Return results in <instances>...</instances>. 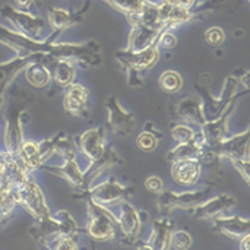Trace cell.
Segmentation results:
<instances>
[{
    "instance_id": "1",
    "label": "cell",
    "mask_w": 250,
    "mask_h": 250,
    "mask_svg": "<svg viewBox=\"0 0 250 250\" xmlns=\"http://www.w3.org/2000/svg\"><path fill=\"white\" fill-rule=\"evenodd\" d=\"M62 32L53 31L47 38H34L10 29L0 23V44L12 48L16 56H50L56 59H70L83 69H92L101 66L100 44L95 40L83 42H59Z\"/></svg>"
},
{
    "instance_id": "2",
    "label": "cell",
    "mask_w": 250,
    "mask_h": 250,
    "mask_svg": "<svg viewBox=\"0 0 250 250\" xmlns=\"http://www.w3.org/2000/svg\"><path fill=\"white\" fill-rule=\"evenodd\" d=\"M119 66L127 73V83L133 88L144 83L142 73L151 70L160 60L158 45H152L142 51H132L127 48L119 50L114 54Z\"/></svg>"
},
{
    "instance_id": "3",
    "label": "cell",
    "mask_w": 250,
    "mask_h": 250,
    "mask_svg": "<svg viewBox=\"0 0 250 250\" xmlns=\"http://www.w3.org/2000/svg\"><path fill=\"white\" fill-rule=\"evenodd\" d=\"M86 202L88 221L85 226V233L94 242H111L117 239V217L108 207L100 205L91 198H83Z\"/></svg>"
},
{
    "instance_id": "4",
    "label": "cell",
    "mask_w": 250,
    "mask_h": 250,
    "mask_svg": "<svg viewBox=\"0 0 250 250\" xmlns=\"http://www.w3.org/2000/svg\"><path fill=\"white\" fill-rule=\"evenodd\" d=\"M15 193L18 205H21L35 220V223L51 218L53 214L50 212L44 193L35 180H32L31 177L26 179L15 188Z\"/></svg>"
},
{
    "instance_id": "5",
    "label": "cell",
    "mask_w": 250,
    "mask_h": 250,
    "mask_svg": "<svg viewBox=\"0 0 250 250\" xmlns=\"http://www.w3.org/2000/svg\"><path fill=\"white\" fill-rule=\"evenodd\" d=\"M29 116L25 110V104L16 101L10 104L6 114L3 145L4 151L13 157H19V151L23 145V125L28 123Z\"/></svg>"
},
{
    "instance_id": "6",
    "label": "cell",
    "mask_w": 250,
    "mask_h": 250,
    "mask_svg": "<svg viewBox=\"0 0 250 250\" xmlns=\"http://www.w3.org/2000/svg\"><path fill=\"white\" fill-rule=\"evenodd\" d=\"M209 196H211L209 188H202L196 190H183V192L163 190L161 193H158L157 207L163 215H167L174 209L192 211L204 201H207Z\"/></svg>"
},
{
    "instance_id": "7",
    "label": "cell",
    "mask_w": 250,
    "mask_h": 250,
    "mask_svg": "<svg viewBox=\"0 0 250 250\" xmlns=\"http://www.w3.org/2000/svg\"><path fill=\"white\" fill-rule=\"evenodd\" d=\"M133 190L135 189L132 186H126V185L120 183L119 180H116L114 177H110L98 185L91 186L83 193H75L73 198H76V199L91 198L92 201H95L100 205L111 207V205H117L123 201H127L133 195Z\"/></svg>"
},
{
    "instance_id": "8",
    "label": "cell",
    "mask_w": 250,
    "mask_h": 250,
    "mask_svg": "<svg viewBox=\"0 0 250 250\" xmlns=\"http://www.w3.org/2000/svg\"><path fill=\"white\" fill-rule=\"evenodd\" d=\"M0 15L13 25V29H16L18 32H21L23 35H28V37L38 38L40 34L47 26V22L42 18L35 16V15L29 13L28 10H21L10 4H1Z\"/></svg>"
},
{
    "instance_id": "9",
    "label": "cell",
    "mask_w": 250,
    "mask_h": 250,
    "mask_svg": "<svg viewBox=\"0 0 250 250\" xmlns=\"http://www.w3.org/2000/svg\"><path fill=\"white\" fill-rule=\"evenodd\" d=\"M218 160L226 158L230 163L237 160H250V126L242 133L227 136L221 142L211 145Z\"/></svg>"
},
{
    "instance_id": "10",
    "label": "cell",
    "mask_w": 250,
    "mask_h": 250,
    "mask_svg": "<svg viewBox=\"0 0 250 250\" xmlns=\"http://www.w3.org/2000/svg\"><path fill=\"white\" fill-rule=\"evenodd\" d=\"M144 212H139L127 201L119 204V214L116 217L119 230L122 231V236L125 239V245H136V240L139 239V233L144 226Z\"/></svg>"
},
{
    "instance_id": "11",
    "label": "cell",
    "mask_w": 250,
    "mask_h": 250,
    "mask_svg": "<svg viewBox=\"0 0 250 250\" xmlns=\"http://www.w3.org/2000/svg\"><path fill=\"white\" fill-rule=\"evenodd\" d=\"M107 108V129L117 136H127L135 127L133 113L125 110L116 95L105 100Z\"/></svg>"
},
{
    "instance_id": "12",
    "label": "cell",
    "mask_w": 250,
    "mask_h": 250,
    "mask_svg": "<svg viewBox=\"0 0 250 250\" xmlns=\"http://www.w3.org/2000/svg\"><path fill=\"white\" fill-rule=\"evenodd\" d=\"M105 130L107 129L104 126H98V127L88 129L75 138L76 148L79 149V152L83 157H86L88 161H94L104 154V151L107 148Z\"/></svg>"
},
{
    "instance_id": "13",
    "label": "cell",
    "mask_w": 250,
    "mask_h": 250,
    "mask_svg": "<svg viewBox=\"0 0 250 250\" xmlns=\"http://www.w3.org/2000/svg\"><path fill=\"white\" fill-rule=\"evenodd\" d=\"M120 163H122V158L117 154V151L111 145H107L104 154L100 158H97L94 161H89L88 167L83 170V185H82V190L81 192H76V193L86 192L100 176H103L107 170H110L113 166H117Z\"/></svg>"
},
{
    "instance_id": "14",
    "label": "cell",
    "mask_w": 250,
    "mask_h": 250,
    "mask_svg": "<svg viewBox=\"0 0 250 250\" xmlns=\"http://www.w3.org/2000/svg\"><path fill=\"white\" fill-rule=\"evenodd\" d=\"M236 202L237 201L233 195L221 193V195L214 196V198L209 196L207 201H204L201 205L193 208L190 212L198 220H212V218H217L220 215L227 214L230 209L234 208Z\"/></svg>"
},
{
    "instance_id": "15",
    "label": "cell",
    "mask_w": 250,
    "mask_h": 250,
    "mask_svg": "<svg viewBox=\"0 0 250 250\" xmlns=\"http://www.w3.org/2000/svg\"><path fill=\"white\" fill-rule=\"evenodd\" d=\"M88 100H89V89L82 83L73 82L66 88L63 97V108L70 116L85 119L89 116Z\"/></svg>"
},
{
    "instance_id": "16",
    "label": "cell",
    "mask_w": 250,
    "mask_h": 250,
    "mask_svg": "<svg viewBox=\"0 0 250 250\" xmlns=\"http://www.w3.org/2000/svg\"><path fill=\"white\" fill-rule=\"evenodd\" d=\"M171 179L183 186V188H192L199 183L202 176V163L198 158H186V160H177L171 163Z\"/></svg>"
},
{
    "instance_id": "17",
    "label": "cell",
    "mask_w": 250,
    "mask_h": 250,
    "mask_svg": "<svg viewBox=\"0 0 250 250\" xmlns=\"http://www.w3.org/2000/svg\"><path fill=\"white\" fill-rule=\"evenodd\" d=\"M212 229L231 240H240L243 236L250 233V218H245L240 215H220L212 218Z\"/></svg>"
},
{
    "instance_id": "18",
    "label": "cell",
    "mask_w": 250,
    "mask_h": 250,
    "mask_svg": "<svg viewBox=\"0 0 250 250\" xmlns=\"http://www.w3.org/2000/svg\"><path fill=\"white\" fill-rule=\"evenodd\" d=\"M173 231H174V221L170 217L163 215L152 223V229H151V234H149L148 240L138 246L152 250L170 249Z\"/></svg>"
},
{
    "instance_id": "19",
    "label": "cell",
    "mask_w": 250,
    "mask_h": 250,
    "mask_svg": "<svg viewBox=\"0 0 250 250\" xmlns=\"http://www.w3.org/2000/svg\"><path fill=\"white\" fill-rule=\"evenodd\" d=\"M42 170L50 173V174H54V176H57V177H60L63 180H66L75 189V192H81L82 190L83 171L81 170L75 155L64 157V161L60 166H48L45 163L42 166Z\"/></svg>"
},
{
    "instance_id": "20",
    "label": "cell",
    "mask_w": 250,
    "mask_h": 250,
    "mask_svg": "<svg viewBox=\"0 0 250 250\" xmlns=\"http://www.w3.org/2000/svg\"><path fill=\"white\" fill-rule=\"evenodd\" d=\"M56 60H57L56 57L45 56V57H41V59H37V60L31 62L23 69V75H25L26 82L31 86L37 88V89L45 88L53 79L51 66L54 64Z\"/></svg>"
},
{
    "instance_id": "21",
    "label": "cell",
    "mask_w": 250,
    "mask_h": 250,
    "mask_svg": "<svg viewBox=\"0 0 250 250\" xmlns=\"http://www.w3.org/2000/svg\"><path fill=\"white\" fill-rule=\"evenodd\" d=\"M234 105L236 103L229 105L220 116L214 119H208L202 126H199V132L204 135L205 141L209 145H215L229 136V120H230Z\"/></svg>"
},
{
    "instance_id": "22",
    "label": "cell",
    "mask_w": 250,
    "mask_h": 250,
    "mask_svg": "<svg viewBox=\"0 0 250 250\" xmlns=\"http://www.w3.org/2000/svg\"><path fill=\"white\" fill-rule=\"evenodd\" d=\"M166 28L163 26H149V25H132L127 38V50L142 51L157 44L158 37Z\"/></svg>"
},
{
    "instance_id": "23",
    "label": "cell",
    "mask_w": 250,
    "mask_h": 250,
    "mask_svg": "<svg viewBox=\"0 0 250 250\" xmlns=\"http://www.w3.org/2000/svg\"><path fill=\"white\" fill-rule=\"evenodd\" d=\"M176 114L182 122H186L189 125L202 126L208 117L204 110V101L202 97L196 95H186L176 104Z\"/></svg>"
},
{
    "instance_id": "24",
    "label": "cell",
    "mask_w": 250,
    "mask_h": 250,
    "mask_svg": "<svg viewBox=\"0 0 250 250\" xmlns=\"http://www.w3.org/2000/svg\"><path fill=\"white\" fill-rule=\"evenodd\" d=\"M89 9V0L85 3V6L76 12H70L62 7H48L47 9V23L53 31L63 32L67 28L79 23L83 21L85 12Z\"/></svg>"
},
{
    "instance_id": "25",
    "label": "cell",
    "mask_w": 250,
    "mask_h": 250,
    "mask_svg": "<svg viewBox=\"0 0 250 250\" xmlns=\"http://www.w3.org/2000/svg\"><path fill=\"white\" fill-rule=\"evenodd\" d=\"M158 7H160V19H161V23L173 31L185 23H189L192 21H195L198 18L195 9H188V7H182V6H174V4H170V3H166V1H161L158 3Z\"/></svg>"
},
{
    "instance_id": "26",
    "label": "cell",
    "mask_w": 250,
    "mask_h": 250,
    "mask_svg": "<svg viewBox=\"0 0 250 250\" xmlns=\"http://www.w3.org/2000/svg\"><path fill=\"white\" fill-rule=\"evenodd\" d=\"M207 145H208V142L205 141L204 135L201 132H198L193 141L185 142V144H177L173 149H170L167 154V160L170 163L177 161V160H186V158H198L201 161Z\"/></svg>"
},
{
    "instance_id": "27",
    "label": "cell",
    "mask_w": 250,
    "mask_h": 250,
    "mask_svg": "<svg viewBox=\"0 0 250 250\" xmlns=\"http://www.w3.org/2000/svg\"><path fill=\"white\" fill-rule=\"evenodd\" d=\"M41 57H45V56H35V54L16 56L15 59L0 63V89H7L12 81L18 76V73L23 72V69L31 62L41 59Z\"/></svg>"
},
{
    "instance_id": "28",
    "label": "cell",
    "mask_w": 250,
    "mask_h": 250,
    "mask_svg": "<svg viewBox=\"0 0 250 250\" xmlns=\"http://www.w3.org/2000/svg\"><path fill=\"white\" fill-rule=\"evenodd\" d=\"M51 75L59 88H67L76 78L75 62L70 59H57L51 66Z\"/></svg>"
},
{
    "instance_id": "29",
    "label": "cell",
    "mask_w": 250,
    "mask_h": 250,
    "mask_svg": "<svg viewBox=\"0 0 250 250\" xmlns=\"http://www.w3.org/2000/svg\"><path fill=\"white\" fill-rule=\"evenodd\" d=\"M19 160L29 173L42 170L44 164H42L41 157H40L38 142H35V141H23V145H22V148L19 151Z\"/></svg>"
},
{
    "instance_id": "30",
    "label": "cell",
    "mask_w": 250,
    "mask_h": 250,
    "mask_svg": "<svg viewBox=\"0 0 250 250\" xmlns=\"http://www.w3.org/2000/svg\"><path fill=\"white\" fill-rule=\"evenodd\" d=\"M158 85L167 94H177L183 88V78L176 70H166L161 73Z\"/></svg>"
},
{
    "instance_id": "31",
    "label": "cell",
    "mask_w": 250,
    "mask_h": 250,
    "mask_svg": "<svg viewBox=\"0 0 250 250\" xmlns=\"http://www.w3.org/2000/svg\"><path fill=\"white\" fill-rule=\"evenodd\" d=\"M16 205H18V201H16L15 188L0 193V226L6 224L12 218V214Z\"/></svg>"
},
{
    "instance_id": "32",
    "label": "cell",
    "mask_w": 250,
    "mask_h": 250,
    "mask_svg": "<svg viewBox=\"0 0 250 250\" xmlns=\"http://www.w3.org/2000/svg\"><path fill=\"white\" fill-rule=\"evenodd\" d=\"M42 248L53 250H76L79 248L76 236L70 234H54L47 239Z\"/></svg>"
},
{
    "instance_id": "33",
    "label": "cell",
    "mask_w": 250,
    "mask_h": 250,
    "mask_svg": "<svg viewBox=\"0 0 250 250\" xmlns=\"http://www.w3.org/2000/svg\"><path fill=\"white\" fill-rule=\"evenodd\" d=\"M53 217L59 221V224H60V229H62V233H63V234L78 236L79 233L85 231V230H82V229L78 226L76 220H75V218L70 215V212H69V211H66V209H60V211H57L56 214H53Z\"/></svg>"
},
{
    "instance_id": "34",
    "label": "cell",
    "mask_w": 250,
    "mask_h": 250,
    "mask_svg": "<svg viewBox=\"0 0 250 250\" xmlns=\"http://www.w3.org/2000/svg\"><path fill=\"white\" fill-rule=\"evenodd\" d=\"M171 138L176 144H185V142H190L195 139L196 136V130L186 122H179V123H173L171 129H170Z\"/></svg>"
},
{
    "instance_id": "35",
    "label": "cell",
    "mask_w": 250,
    "mask_h": 250,
    "mask_svg": "<svg viewBox=\"0 0 250 250\" xmlns=\"http://www.w3.org/2000/svg\"><path fill=\"white\" fill-rule=\"evenodd\" d=\"M103 1H105L113 9H116L117 12H120L122 15H125L127 18V16L139 12L144 7L146 0H103Z\"/></svg>"
},
{
    "instance_id": "36",
    "label": "cell",
    "mask_w": 250,
    "mask_h": 250,
    "mask_svg": "<svg viewBox=\"0 0 250 250\" xmlns=\"http://www.w3.org/2000/svg\"><path fill=\"white\" fill-rule=\"evenodd\" d=\"M160 139H161V138H160L158 135H155L154 132L145 129L144 132H141V133L138 135V138H136V145H138V148H139L141 151H144V152H152V151L157 149Z\"/></svg>"
},
{
    "instance_id": "37",
    "label": "cell",
    "mask_w": 250,
    "mask_h": 250,
    "mask_svg": "<svg viewBox=\"0 0 250 250\" xmlns=\"http://www.w3.org/2000/svg\"><path fill=\"white\" fill-rule=\"evenodd\" d=\"M193 245V239L190 236V233H188L186 230H174L171 234V242H170V248L176 250H186L190 249Z\"/></svg>"
},
{
    "instance_id": "38",
    "label": "cell",
    "mask_w": 250,
    "mask_h": 250,
    "mask_svg": "<svg viewBox=\"0 0 250 250\" xmlns=\"http://www.w3.org/2000/svg\"><path fill=\"white\" fill-rule=\"evenodd\" d=\"M204 38L211 47H220L226 41V32L220 26H211L205 31Z\"/></svg>"
},
{
    "instance_id": "39",
    "label": "cell",
    "mask_w": 250,
    "mask_h": 250,
    "mask_svg": "<svg viewBox=\"0 0 250 250\" xmlns=\"http://www.w3.org/2000/svg\"><path fill=\"white\" fill-rule=\"evenodd\" d=\"M157 45L158 48L161 50H173L176 45H177V37L170 31V29H164L161 32V35L158 37V41H157Z\"/></svg>"
},
{
    "instance_id": "40",
    "label": "cell",
    "mask_w": 250,
    "mask_h": 250,
    "mask_svg": "<svg viewBox=\"0 0 250 250\" xmlns=\"http://www.w3.org/2000/svg\"><path fill=\"white\" fill-rule=\"evenodd\" d=\"M226 3V0H205L202 3H198L193 9L196 12L198 16L204 15V13H208V12H212L215 9H218L220 6H223Z\"/></svg>"
},
{
    "instance_id": "41",
    "label": "cell",
    "mask_w": 250,
    "mask_h": 250,
    "mask_svg": "<svg viewBox=\"0 0 250 250\" xmlns=\"http://www.w3.org/2000/svg\"><path fill=\"white\" fill-rule=\"evenodd\" d=\"M145 189L154 195H158L164 190V182L161 177L158 176H149L146 180H145Z\"/></svg>"
},
{
    "instance_id": "42",
    "label": "cell",
    "mask_w": 250,
    "mask_h": 250,
    "mask_svg": "<svg viewBox=\"0 0 250 250\" xmlns=\"http://www.w3.org/2000/svg\"><path fill=\"white\" fill-rule=\"evenodd\" d=\"M237 173L242 176V179L246 182V185L250 188V160H237L231 163Z\"/></svg>"
},
{
    "instance_id": "43",
    "label": "cell",
    "mask_w": 250,
    "mask_h": 250,
    "mask_svg": "<svg viewBox=\"0 0 250 250\" xmlns=\"http://www.w3.org/2000/svg\"><path fill=\"white\" fill-rule=\"evenodd\" d=\"M166 3L174 4V6H182V7H188V9H193L198 4V0H163Z\"/></svg>"
},
{
    "instance_id": "44",
    "label": "cell",
    "mask_w": 250,
    "mask_h": 250,
    "mask_svg": "<svg viewBox=\"0 0 250 250\" xmlns=\"http://www.w3.org/2000/svg\"><path fill=\"white\" fill-rule=\"evenodd\" d=\"M239 82H240V85L245 88V91H242V95H245V94H249L250 92V70H248L246 73H243V75H240V76H239Z\"/></svg>"
},
{
    "instance_id": "45",
    "label": "cell",
    "mask_w": 250,
    "mask_h": 250,
    "mask_svg": "<svg viewBox=\"0 0 250 250\" xmlns=\"http://www.w3.org/2000/svg\"><path fill=\"white\" fill-rule=\"evenodd\" d=\"M13 3H15V7H18L21 10H29L34 0H13Z\"/></svg>"
},
{
    "instance_id": "46",
    "label": "cell",
    "mask_w": 250,
    "mask_h": 250,
    "mask_svg": "<svg viewBox=\"0 0 250 250\" xmlns=\"http://www.w3.org/2000/svg\"><path fill=\"white\" fill-rule=\"evenodd\" d=\"M240 249L243 250H250V233H248L246 236H243L242 239H240Z\"/></svg>"
},
{
    "instance_id": "47",
    "label": "cell",
    "mask_w": 250,
    "mask_h": 250,
    "mask_svg": "<svg viewBox=\"0 0 250 250\" xmlns=\"http://www.w3.org/2000/svg\"><path fill=\"white\" fill-rule=\"evenodd\" d=\"M248 1H249V3H250V0H248Z\"/></svg>"
}]
</instances>
